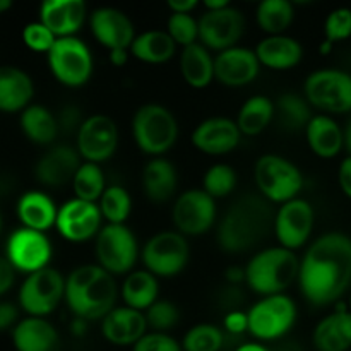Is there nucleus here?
Returning <instances> with one entry per match:
<instances>
[{
    "label": "nucleus",
    "instance_id": "f257e3e1",
    "mask_svg": "<svg viewBox=\"0 0 351 351\" xmlns=\"http://www.w3.org/2000/svg\"><path fill=\"white\" fill-rule=\"evenodd\" d=\"M302 295L308 304L324 307L338 300L351 285V239L331 232L314 240L300 261Z\"/></svg>",
    "mask_w": 351,
    "mask_h": 351
},
{
    "label": "nucleus",
    "instance_id": "f03ea898",
    "mask_svg": "<svg viewBox=\"0 0 351 351\" xmlns=\"http://www.w3.org/2000/svg\"><path fill=\"white\" fill-rule=\"evenodd\" d=\"M274 226L269 201L247 194L237 199L218 226V243L228 254H243L259 245Z\"/></svg>",
    "mask_w": 351,
    "mask_h": 351
},
{
    "label": "nucleus",
    "instance_id": "7ed1b4c3",
    "mask_svg": "<svg viewBox=\"0 0 351 351\" xmlns=\"http://www.w3.org/2000/svg\"><path fill=\"white\" fill-rule=\"evenodd\" d=\"M117 297L115 278L98 264L75 267L65 280V302L84 321H103L115 308Z\"/></svg>",
    "mask_w": 351,
    "mask_h": 351
},
{
    "label": "nucleus",
    "instance_id": "20e7f679",
    "mask_svg": "<svg viewBox=\"0 0 351 351\" xmlns=\"http://www.w3.org/2000/svg\"><path fill=\"white\" fill-rule=\"evenodd\" d=\"M300 273V261L293 250L271 247L257 252L245 267L249 288L263 297L281 295Z\"/></svg>",
    "mask_w": 351,
    "mask_h": 351
},
{
    "label": "nucleus",
    "instance_id": "39448f33",
    "mask_svg": "<svg viewBox=\"0 0 351 351\" xmlns=\"http://www.w3.org/2000/svg\"><path fill=\"white\" fill-rule=\"evenodd\" d=\"M132 137L143 153L160 158L177 143L178 122L167 106L147 103L134 113Z\"/></svg>",
    "mask_w": 351,
    "mask_h": 351
},
{
    "label": "nucleus",
    "instance_id": "423d86ee",
    "mask_svg": "<svg viewBox=\"0 0 351 351\" xmlns=\"http://www.w3.org/2000/svg\"><path fill=\"white\" fill-rule=\"evenodd\" d=\"M254 178L261 195L266 201L285 204L297 199L304 187L302 171L290 160L278 154H264L257 160Z\"/></svg>",
    "mask_w": 351,
    "mask_h": 351
},
{
    "label": "nucleus",
    "instance_id": "0eeeda50",
    "mask_svg": "<svg viewBox=\"0 0 351 351\" xmlns=\"http://www.w3.org/2000/svg\"><path fill=\"white\" fill-rule=\"evenodd\" d=\"M21 311L29 317H45L65 300V278L53 267L27 274L17 293Z\"/></svg>",
    "mask_w": 351,
    "mask_h": 351
},
{
    "label": "nucleus",
    "instance_id": "6e6552de",
    "mask_svg": "<svg viewBox=\"0 0 351 351\" xmlns=\"http://www.w3.org/2000/svg\"><path fill=\"white\" fill-rule=\"evenodd\" d=\"M47 58L53 77L67 88H81L91 79V50L79 38H58Z\"/></svg>",
    "mask_w": 351,
    "mask_h": 351
},
{
    "label": "nucleus",
    "instance_id": "1a4fd4ad",
    "mask_svg": "<svg viewBox=\"0 0 351 351\" xmlns=\"http://www.w3.org/2000/svg\"><path fill=\"white\" fill-rule=\"evenodd\" d=\"M249 332L261 341H271L287 335L297 321V305L287 295H271L257 302L247 312Z\"/></svg>",
    "mask_w": 351,
    "mask_h": 351
},
{
    "label": "nucleus",
    "instance_id": "9d476101",
    "mask_svg": "<svg viewBox=\"0 0 351 351\" xmlns=\"http://www.w3.org/2000/svg\"><path fill=\"white\" fill-rule=\"evenodd\" d=\"M98 266L110 274H129L136 266L139 247L134 233L125 225H106L96 235Z\"/></svg>",
    "mask_w": 351,
    "mask_h": 351
},
{
    "label": "nucleus",
    "instance_id": "9b49d317",
    "mask_svg": "<svg viewBox=\"0 0 351 351\" xmlns=\"http://www.w3.org/2000/svg\"><path fill=\"white\" fill-rule=\"evenodd\" d=\"M191 257L185 235L178 232H160L151 237L143 249L146 271L160 278H173L185 269Z\"/></svg>",
    "mask_w": 351,
    "mask_h": 351
},
{
    "label": "nucleus",
    "instance_id": "f8f14e48",
    "mask_svg": "<svg viewBox=\"0 0 351 351\" xmlns=\"http://www.w3.org/2000/svg\"><path fill=\"white\" fill-rule=\"evenodd\" d=\"M307 101L328 113L351 112V74L338 69L312 72L304 86Z\"/></svg>",
    "mask_w": 351,
    "mask_h": 351
},
{
    "label": "nucleus",
    "instance_id": "ddd939ff",
    "mask_svg": "<svg viewBox=\"0 0 351 351\" xmlns=\"http://www.w3.org/2000/svg\"><path fill=\"white\" fill-rule=\"evenodd\" d=\"M51 254L53 249L48 237L36 230L21 226L14 230L7 239L5 257L19 273L33 274L45 269L50 264Z\"/></svg>",
    "mask_w": 351,
    "mask_h": 351
},
{
    "label": "nucleus",
    "instance_id": "4468645a",
    "mask_svg": "<svg viewBox=\"0 0 351 351\" xmlns=\"http://www.w3.org/2000/svg\"><path fill=\"white\" fill-rule=\"evenodd\" d=\"M171 219L178 233L199 237L209 232L216 221V202L202 189H191L177 197Z\"/></svg>",
    "mask_w": 351,
    "mask_h": 351
},
{
    "label": "nucleus",
    "instance_id": "2eb2a0df",
    "mask_svg": "<svg viewBox=\"0 0 351 351\" xmlns=\"http://www.w3.org/2000/svg\"><path fill=\"white\" fill-rule=\"evenodd\" d=\"M199 41L206 48L225 51L237 47L245 31V16L237 7L204 10L199 17Z\"/></svg>",
    "mask_w": 351,
    "mask_h": 351
},
{
    "label": "nucleus",
    "instance_id": "dca6fc26",
    "mask_svg": "<svg viewBox=\"0 0 351 351\" xmlns=\"http://www.w3.org/2000/svg\"><path fill=\"white\" fill-rule=\"evenodd\" d=\"M119 146L117 123L106 115H93L82 120L77 130L75 149L88 163H103L115 154Z\"/></svg>",
    "mask_w": 351,
    "mask_h": 351
},
{
    "label": "nucleus",
    "instance_id": "f3484780",
    "mask_svg": "<svg viewBox=\"0 0 351 351\" xmlns=\"http://www.w3.org/2000/svg\"><path fill=\"white\" fill-rule=\"evenodd\" d=\"M314 208L305 199H293L278 209L274 215V233L280 247L288 250H298L307 243L314 230Z\"/></svg>",
    "mask_w": 351,
    "mask_h": 351
},
{
    "label": "nucleus",
    "instance_id": "a211bd4d",
    "mask_svg": "<svg viewBox=\"0 0 351 351\" xmlns=\"http://www.w3.org/2000/svg\"><path fill=\"white\" fill-rule=\"evenodd\" d=\"M101 211L96 202L74 197L58 208L55 228L69 242H86L101 230Z\"/></svg>",
    "mask_w": 351,
    "mask_h": 351
},
{
    "label": "nucleus",
    "instance_id": "6ab92c4d",
    "mask_svg": "<svg viewBox=\"0 0 351 351\" xmlns=\"http://www.w3.org/2000/svg\"><path fill=\"white\" fill-rule=\"evenodd\" d=\"M93 36L99 45L112 50H130L136 40V27L123 10L115 7H98L89 14Z\"/></svg>",
    "mask_w": 351,
    "mask_h": 351
},
{
    "label": "nucleus",
    "instance_id": "aec40b11",
    "mask_svg": "<svg viewBox=\"0 0 351 351\" xmlns=\"http://www.w3.org/2000/svg\"><path fill=\"white\" fill-rule=\"evenodd\" d=\"M242 139L235 120L226 117H211L199 123L192 132V144L201 153L221 156L235 149Z\"/></svg>",
    "mask_w": 351,
    "mask_h": 351
},
{
    "label": "nucleus",
    "instance_id": "412c9836",
    "mask_svg": "<svg viewBox=\"0 0 351 351\" xmlns=\"http://www.w3.org/2000/svg\"><path fill=\"white\" fill-rule=\"evenodd\" d=\"M261 64L256 51L249 48L233 47L219 51L215 58V79L228 88H242L256 81Z\"/></svg>",
    "mask_w": 351,
    "mask_h": 351
},
{
    "label": "nucleus",
    "instance_id": "4be33fe9",
    "mask_svg": "<svg viewBox=\"0 0 351 351\" xmlns=\"http://www.w3.org/2000/svg\"><path fill=\"white\" fill-rule=\"evenodd\" d=\"M81 165V154L75 147L55 146L38 160L34 175L45 187H64L72 184Z\"/></svg>",
    "mask_w": 351,
    "mask_h": 351
},
{
    "label": "nucleus",
    "instance_id": "5701e85b",
    "mask_svg": "<svg viewBox=\"0 0 351 351\" xmlns=\"http://www.w3.org/2000/svg\"><path fill=\"white\" fill-rule=\"evenodd\" d=\"M88 16L82 0H47L40 7V23H43L55 38H71L81 29Z\"/></svg>",
    "mask_w": 351,
    "mask_h": 351
},
{
    "label": "nucleus",
    "instance_id": "b1692460",
    "mask_svg": "<svg viewBox=\"0 0 351 351\" xmlns=\"http://www.w3.org/2000/svg\"><path fill=\"white\" fill-rule=\"evenodd\" d=\"M147 332L144 312L127 305L115 307L101 321V335L115 346H134Z\"/></svg>",
    "mask_w": 351,
    "mask_h": 351
},
{
    "label": "nucleus",
    "instance_id": "393cba45",
    "mask_svg": "<svg viewBox=\"0 0 351 351\" xmlns=\"http://www.w3.org/2000/svg\"><path fill=\"white\" fill-rule=\"evenodd\" d=\"M16 351H62L60 335L45 317H24L12 329Z\"/></svg>",
    "mask_w": 351,
    "mask_h": 351
},
{
    "label": "nucleus",
    "instance_id": "a878e982",
    "mask_svg": "<svg viewBox=\"0 0 351 351\" xmlns=\"http://www.w3.org/2000/svg\"><path fill=\"white\" fill-rule=\"evenodd\" d=\"M33 79L16 65H0V112L17 113L31 105Z\"/></svg>",
    "mask_w": 351,
    "mask_h": 351
},
{
    "label": "nucleus",
    "instance_id": "bb28decb",
    "mask_svg": "<svg viewBox=\"0 0 351 351\" xmlns=\"http://www.w3.org/2000/svg\"><path fill=\"white\" fill-rule=\"evenodd\" d=\"M16 213L24 228L45 233L57 223L58 208L45 192L27 191L17 201Z\"/></svg>",
    "mask_w": 351,
    "mask_h": 351
},
{
    "label": "nucleus",
    "instance_id": "cd10ccee",
    "mask_svg": "<svg viewBox=\"0 0 351 351\" xmlns=\"http://www.w3.org/2000/svg\"><path fill=\"white\" fill-rule=\"evenodd\" d=\"M259 64L274 71H288L298 65L304 58V48L295 38L287 34L267 36L256 47Z\"/></svg>",
    "mask_w": 351,
    "mask_h": 351
},
{
    "label": "nucleus",
    "instance_id": "c85d7f7f",
    "mask_svg": "<svg viewBox=\"0 0 351 351\" xmlns=\"http://www.w3.org/2000/svg\"><path fill=\"white\" fill-rule=\"evenodd\" d=\"M312 341L317 351H348L351 348V311L339 307L314 329Z\"/></svg>",
    "mask_w": 351,
    "mask_h": 351
},
{
    "label": "nucleus",
    "instance_id": "c756f323",
    "mask_svg": "<svg viewBox=\"0 0 351 351\" xmlns=\"http://www.w3.org/2000/svg\"><path fill=\"white\" fill-rule=\"evenodd\" d=\"M178 185V173L167 158H153L143 170V189L149 201L167 202L173 197Z\"/></svg>",
    "mask_w": 351,
    "mask_h": 351
},
{
    "label": "nucleus",
    "instance_id": "7c9ffc66",
    "mask_svg": "<svg viewBox=\"0 0 351 351\" xmlns=\"http://www.w3.org/2000/svg\"><path fill=\"white\" fill-rule=\"evenodd\" d=\"M308 147L319 158H335L345 147L343 129L329 115H314L305 129Z\"/></svg>",
    "mask_w": 351,
    "mask_h": 351
},
{
    "label": "nucleus",
    "instance_id": "2f4dec72",
    "mask_svg": "<svg viewBox=\"0 0 351 351\" xmlns=\"http://www.w3.org/2000/svg\"><path fill=\"white\" fill-rule=\"evenodd\" d=\"M180 72L191 88H208L215 79V58L201 43L185 47L180 55Z\"/></svg>",
    "mask_w": 351,
    "mask_h": 351
},
{
    "label": "nucleus",
    "instance_id": "473e14b6",
    "mask_svg": "<svg viewBox=\"0 0 351 351\" xmlns=\"http://www.w3.org/2000/svg\"><path fill=\"white\" fill-rule=\"evenodd\" d=\"M21 130L31 143L50 146L58 134V120L43 105H29L21 112Z\"/></svg>",
    "mask_w": 351,
    "mask_h": 351
},
{
    "label": "nucleus",
    "instance_id": "72a5a7b5",
    "mask_svg": "<svg viewBox=\"0 0 351 351\" xmlns=\"http://www.w3.org/2000/svg\"><path fill=\"white\" fill-rule=\"evenodd\" d=\"M177 50V43L167 31L151 29L137 34L130 45V53L146 64H165L170 60Z\"/></svg>",
    "mask_w": 351,
    "mask_h": 351
},
{
    "label": "nucleus",
    "instance_id": "f704fd0d",
    "mask_svg": "<svg viewBox=\"0 0 351 351\" xmlns=\"http://www.w3.org/2000/svg\"><path fill=\"white\" fill-rule=\"evenodd\" d=\"M122 298L127 307L146 312L158 300V280L149 271H132L122 285Z\"/></svg>",
    "mask_w": 351,
    "mask_h": 351
},
{
    "label": "nucleus",
    "instance_id": "c9c22d12",
    "mask_svg": "<svg viewBox=\"0 0 351 351\" xmlns=\"http://www.w3.org/2000/svg\"><path fill=\"white\" fill-rule=\"evenodd\" d=\"M311 103L305 96L297 95V93H285L274 103V117L278 119L281 129L288 132H297V130L307 129L312 115Z\"/></svg>",
    "mask_w": 351,
    "mask_h": 351
},
{
    "label": "nucleus",
    "instance_id": "e433bc0d",
    "mask_svg": "<svg viewBox=\"0 0 351 351\" xmlns=\"http://www.w3.org/2000/svg\"><path fill=\"white\" fill-rule=\"evenodd\" d=\"M274 119V103L267 96H252L247 99L237 115L242 136H259Z\"/></svg>",
    "mask_w": 351,
    "mask_h": 351
},
{
    "label": "nucleus",
    "instance_id": "4c0bfd02",
    "mask_svg": "<svg viewBox=\"0 0 351 351\" xmlns=\"http://www.w3.org/2000/svg\"><path fill=\"white\" fill-rule=\"evenodd\" d=\"M293 3L288 0H264L256 10L257 24L269 36L283 34L293 23Z\"/></svg>",
    "mask_w": 351,
    "mask_h": 351
},
{
    "label": "nucleus",
    "instance_id": "58836bf2",
    "mask_svg": "<svg viewBox=\"0 0 351 351\" xmlns=\"http://www.w3.org/2000/svg\"><path fill=\"white\" fill-rule=\"evenodd\" d=\"M72 189H74L75 197L81 199V201H99L103 192L106 191L105 173H103L101 167L96 163H88V161H84V163L79 167L74 180H72Z\"/></svg>",
    "mask_w": 351,
    "mask_h": 351
},
{
    "label": "nucleus",
    "instance_id": "ea45409f",
    "mask_svg": "<svg viewBox=\"0 0 351 351\" xmlns=\"http://www.w3.org/2000/svg\"><path fill=\"white\" fill-rule=\"evenodd\" d=\"M98 206L101 216L108 219L110 225H125V219L129 218L132 209V201L125 189L120 185H110L103 192Z\"/></svg>",
    "mask_w": 351,
    "mask_h": 351
},
{
    "label": "nucleus",
    "instance_id": "a19ab883",
    "mask_svg": "<svg viewBox=\"0 0 351 351\" xmlns=\"http://www.w3.org/2000/svg\"><path fill=\"white\" fill-rule=\"evenodd\" d=\"M225 341L221 329L215 324H197L189 329L182 341L184 351H219Z\"/></svg>",
    "mask_w": 351,
    "mask_h": 351
},
{
    "label": "nucleus",
    "instance_id": "79ce46f5",
    "mask_svg": "<svg viewBox=\"0 0 351 351\" xmlns=\"http://www.w3.org/2000/svg\"><path fill=\"white\" fill-rule=\"evenodd\" d=\"M237 187V173L228 165H213L202 178V191L213 199H223L232 194Z\"/></svg>",
    "mask_w": 351,
    "mask_h": 351
},
{
    "label": "nucleus",
    "instance_id": "37998d69",
    "mask_svg": "<svg viewBox=\"0 0 351 351\" xmlns=\"http://www.w3.org/2000/svg\"><path fill=\"white\" fill-rule=\"evenodd\" d=\"M144 315H146L147 328L153 329V332L170 331L180 319L177 305L171 304L170 300H160V298L144 312Z\"/></svg>",
    "mask_w": 351,
    "mask_h": 351
},
{
    "label": "nucleus",
    "instance_id": "c03bdc74",
    "mask_svg": "<svg viewBox=\"0 0 351 351\" xmlns=\"http://www.w3.org/2000/svg\"><path fill=\"white\" fill-rule=\"evenodd\" d=\"M167 33L180 47H191L199 40V21L192 14H171Z\"/></svg>",
    "mask_w": 351,
    "mask_h": 351
},
{
    "label": "nucleus",
    "instance_id": "a18cd8bd",
    "mask_svg": "<svg viewBox=\"0 0 351 351\" xmlns=\"http://www.w3.org/2000/svg\"><path fill=\"white\" fill-rule=\"evenodd\" d=\"M326 41L335 45L336 41L348 40L351 36V9L339 7L328 16L324 24Z\"/></svg>",
    "mask_w": 351,
    "mask_h": 351
},
{
    "label": "nucleus",
    "instance_id": "49530a36",
    "mask_svg": "<svg viewBox=\"0 0 351 351\" xmlns=\"http://www.w3.org/2000/svg\"><path fill=\"white\" fill-rule=\"evenodd\" d=\"M23 41L29 50L38 51V53H48L55 45V41H57V38L43 23L34 21V23L24 26Z\"/></svg>",
    "mask_w": 351,
    "mask_h": 351
},
{
    "label": "nucleus",
    "instance_id": "de8ad7c7",
    "mask_svg": "<svg viewBox=\"0 0 351 351\" xmlns=\"http://www.w3.org/2000/svg\"><path fill=\"white\" fill-rule=\"evenodd\" d=\"M132 351H184L182 343L171 338L167 332H146L136 345Z\"/></svg>",
    "mask_w": 351,
    "mask_h": 351
},
{
    "label": "nucleus",
    "instance_id": "09e8293b",
    "mask_svg": "<svg viewBox=\"0 0 351 351\" xmlns=\"http://www.w3.org/2000/svg\"><path fill=\"white\" fill-rule=\"evenodd\" d=\"M19 322V307L12 302L0 300V332L14 329Z\"/></svg>",
    "mask_w": 351,
    "mask_h": 351
},
{
    "label": "nucleus",
    "instance_id": "8fccbe9b",
    "mask_svg": "<svg viewBox=\"0 0 351 351\" xmlns=\"http://www.w3.org/2000/svg\"><path fill=\"white\" fill-rule=\"evenodd\" d=\"M223 326L228 332L232 335H242V332L249 331V317H247V312L242 311H232L226 314Z\"/></svg>",
    "mask_w": 351,
    "mask_h": 351
},
{
    "label": "nucleus",
    "instance_id": "3c124183",
    "mask_svg": "<svg viewBox=\"0 0 351 351\" xmlns=\"http://www.w3.org/2000/svg\"><path fill=\"white\" fill-rule=\"evenodd\" d=\"M16 273L17 271L14 269L9 259L5 256H0V297L12 288L14 281H16Z\"/></svg>",
    "mask_w": 351,
    "mask_h": 351
},
{
    "label": "nucleus",
    "instance_id": "603ef678",
    "mask_svg": "<svg viewBox=\"0 0 351 351\" xmlns=\"http://www.w3.org/2000/svg\"><path fill=\"white\" fill-rule=\"evenodd\" d=\"M338 180L339 187L345 192L346 197L351 199V156H346L345 160L341 161V165H339Z\"/></svg>",
    "mask_w": 351,
    "mask_h": 351
},
{
    "label": "nucleus",
    "instance_id": "864d4df0",
    "mask_svg": "<svg viewBox=\"0 0 351 351\" xmlns=\"http://www.w3.org/2000/svg\"><path fill=\"white\" fill-rule=\"evenodd\" d=\"M168 7L171 14H191L197 7V0H170Z\"/></svg>",
    "mask_w": 351,
    "mask_h": 351
},
{
    "label": "nucleus",
    "instance_id": "5fc2aeb1",
    "mask_svg": "<svg viewBox=\"0 0 351 351\" xmlns=\"http://www.w3.org/2000/svg\"><path fill=\"white\" fill-rule=\"evenodd\" d=\"M226 280L232 285L242 283V281H245V269L239 266L228 267V271H226Z\"/></svg>",
    "mask_w": 351,
    "mask_h": 351
},
{
    "label": "nucleus",
    "instance_id": "6e6d98bb",
    "mask_svg": "<svg viewBox=\"0 0 351 351\" xmlns=\"http://www.w3.org/2000/svg\"><path fill=\"white\" fill-rule=\"evenodd\" d=\"M129 58V50H112L110 51V62H112L115 67H122L123 64Z\"/></svg>",
    "mask_w": 351,
    "mask_h": 351
},
{
    "label": "nucleus",
    "instance_id": "4d7b16f0",
    "mask_svg": "<svg viewBox=\"0 0 351 351\" xmlns=\"http://www.w3.org/2000/svg\"><path fill=\"white\" fill-rule=\"evenodd\" d=\"M228 5L230 2H226V0H208V2H204V10H219Z\"/></svg>",
    "mask_w": 351,
    "mask_h": 351
},
{
    "label": "nucleus",
    "instance_id": "13d9d810",
    "mask_svg": "<svg viewBox=\"0 0 351 351\" xmlns=\"http://www.w3.org/2000/svg\"><path fill=\"white\" fill-rule=\"evenodd\" d=\"M237 351H267L266 346L259 345V343H245V345L239 346Z\"/></svg>",
    "mask_w": 351,
    "mask_h": 351
},
{
    "label": "nucleus",
    "instance_id": "bf43d9fd",
    "mask_svg": "<svg viewBox=\"0 0 351 351\" xmlns=\"http://www.w3.org/2000/svg\"><path fill=\"white\" fill-rule=\"evenodd\" d=\"M343 136H345V147H346V151H348V154L351 156V117H350L348 123H346L345 130H343Z\"/></svg>",
    "mask_w": 351,
    "mask_h": 351
},
{
    "label": "nucleus",
    "instance_id": "052dcab7",
    "mask_svg": "<svg viewBox=\"0 0 351 351\" xmlns=\"http://www.w3.org/2000/svg\"><path fill=\"white\" fill-rule=\"evenodd\" d=\"M10 7H12L10 0H0V14H5Z\"/></svg>",
    "mask_w": 351,
    "mask_h": 351
},
{
    "label": "nucleus",
    "instance_id": "680f3d73",
    "mask_svg": "<svg viewBox=\"0 0 351 351\" xmlns=\"http://www.w3.org/2000/svg\"><path fill=\"white\" fill-rule=\"evenodd\" d=\"M0 232H2V211H0Z\"/></svg>",
    "mask_w": 351,
    "mask_h": 351
},
{
    "label": "nucleus",
    "instance_id": "e2e57ef3",
    "mask_svg": "<svg viewBox=\"0 0 351 351\" xmlns=\"http://www.w3.org/2000/svg\"><path fill=\"white\" fill-rule=\"evenodd\" d=\"M350 308H351V297H350Z\"/></svg>",
    "mask_w": 351,
    "mask_h": 351
}]
</instances>
